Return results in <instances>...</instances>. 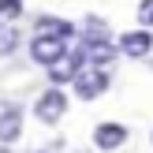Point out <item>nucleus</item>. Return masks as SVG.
<instances>
[{
    "mask_svg": "<svg viewBox=\"0 0 153 153\" xmlns=\"http://www.w3.org/2000/svg\"><path fill=\"white\" fill-rule=\"evenodd\" d=\"M64 52H67V45L52 41V37H34V41H30V56H34L37 64H45V67H52Z\"/></svg>",
    "mask_w": 153,
    "mask_h": 153,
    "instance_id": "423d86ee",
    "label": "nucleus"
},
{
    "mask_svg": "<svg viewBox=\"0 0 153 153\" xmlns=\"http://www.w3.org/2000/svg\"><path fill=\"white\" fill-rule=\"evenodd\" d=\"M127 142V127L123 123H101L94 131V146L97 149H116V146H123Z\"/></svg>",
    "mask_w": 153,
    "mask_h": 153,
    "instance_id": "0eeeda50",
    "label": "nucleus"
},
{
    "mask_svg": "<svg viewBox=\"0 0 153 153\" xmlns=\"http://www.w3.org/2000/svg\"><path fill=\"white\" fill-rule=\"evenodd\" d=\"M15 45H19V30L7 26V22H0V56L15 52Z\"/></svg>",
    "mask_w": 153,
    "mask_h": 153,
    "instance_id": "9d476101",
    "label": "nucleus"
},
{
    "mask_svg": "<svg viewBox=\"0 0 153 153\" xmlns=\"http://www.w3.org/2000/svg\"><path fill=\"white\" fill-rule=\"evenodd\" d=\"M71 34H75V26H71V22H64V19H49V15H41V19H37V37L67 41Z\"/></svg>",
    "mask_w": 153,
    "mask_h": 153,
    "instance_id": "6e6552de",
    "label": "nucleus"
},
{
    "mask_svg": "<svg viewBox=\"0 0 153 153\" xmlns=\"http://www.w3.org/2000/svg\"><path fill=\"white\" fill-rule=\"evenodd\" d=\"M108 67H82L79 75H75V94L82 97V101H94L97 94H105L108 90Z\"/></svg>",
    "mask_w": 153,
    "mask_h": 153,
    "instance_id": "f257e3e1",
    "label": "nucleus"
},
{
    "mask_svg": "<svg viewBox=\"0 0 153 153\" xmlns=\"http://www.w3.org/2000/svg\"><path fill=\"white\" fill-rule=\"evenodd\" d=\"M138 22L142 26H153V0H142L138 4Z\"/></svg>",
    "mask_w": 153,
    "mask_h": 153,
    "instance_id": "f8f14e48",
    "label": "nucleus"
},
{
    "mask_svg": "<svg viewBox=\"0 0 153 153\" xmlns=\"http://www.w3.org/2000/svg\"><path fill=\"white\" fill-rule=\"evenodd\" d=\"M0 153H7V146H0Z\"/></svg>",
    "mask_w": 153,
    "mask_h": 153,
    "instance_id": "ddd939ff",
    "label": "nucleus"
},
{
    "mask_svg": "<svg viewBox=\"0 0 153 153\" xmlns=\"http://www.w3.org/2000/svg\"><path fill=\"white\" fill-rule=\"evenodd\" d=\"M149 49H153V37L146 34V30H127V34L116 41V52H123V56H131V60L149 56Z\"/></svg>",
    "mask_w": 153,
    "mask_h": 153,
    "instance_id": "7ed1b4c3",
    "label": "nucleus"
},
{
    "mask_svg": "<svg viewBox=\"0 0 153 153\" xmlns=\"http://www.w3.org/2000/svg\"><path fill=\"white\" fill-rule=\"evenodd\" d=\"M82 60H86V67H112V60H116V45L112 41H90L82 45Z\"/></svg>",
    "mask_w": 153,
    "mask_h": 153,
    "instance_id": "20e7f679",
    "label": "nucleus"
},
{
    "mask_svg": "<svg viewBox=\"0 0 153 153\" xmlns=\"http://www.w3.org/2000/svg\"><path fill=\"white\" fill-rule=\"evenodd\" d=\"M0 15L4 19H19L22 15V0H0Z\"/></svg>",
    "mask_w": 153,
    "mask_h": 153,
    "instance_id": "9b49d317",
    "label": "nucleus"
},
{
    "mask_svg": "<svg viewBox=\"0 0 153 153\" xmlns=\"http://www.w3.org/2000/svg\"><path fill=\"white\" fill-rule=\"evenodd\" d=\"M37 153H41V149H37Z\"/></svg>",
    "mask_w": 153,
    "mask_h": 153,
    "instance_id": "4468645a",
    "label": "nucleus"
},
{
    "mask_svg": "<svg viewBox=\"0 0 153 153\" xmlns=\"http://www.w3.org/2000/svg\"><path fill=\"white\" fill-rule=\"evenodd\" d=\"M34 112H37V120H41V123H56V120L67 112V97L60 94V90H45V94L37 97Z\"/></svg>",
    "mask_w": 153,
    "mask_h": 153,
    "instance_id": "f03ea898",
    "label": "nucleus"
},
{
    "mask_svg": "<svg viewBox=\"0 0 153 153\" xmlns=\"http://www.w3.org/2000/svg\"><path fill=\"white\" fill-rule=\"evenodd\" d=\"M22 131V112L19 108H7L0 112V146H7V142H15Z\"/></svg>",
    "mask_w": 153,
    "mask_h": 153,
    "instance_id": "1a4fd4ad",
    "label": "nucleus"
},
{
    "mask_svg": "<svg viewBox=\"0 0 153 153\" xmlns=\"http://www.w3.org/2000/svg\"><path fill=\"white\" fill-rule=\"evenodd\" d=\"M82 67H86V60H82V52L75 49V52H64V56L49 67V75H52V82H75V75H79Z\"/></svg>",
    "mask_w": 153,
    "mask_h": 153,
    "instance_id": "39448f33",
    "label": "nucleus"
}]
</instances>
